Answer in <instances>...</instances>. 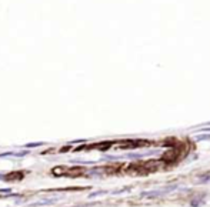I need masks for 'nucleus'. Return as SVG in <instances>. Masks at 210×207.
<instances>
[{
	"label": "nucleus",
	"mask_w": 210,
	"mask_h": 207,
	"mask_svg": "<svg viewBox=\"0 0 210 207\" xmlns=\"http://www.w3.org/2000/svg\"><path fill=\"white\" fill-rule=\"evenodd\" d=\"M171 190H176V186H171V187H167V188H159V190L145 191V193H142V197H146V199H157V197L163 196V194L170 193Z\"/></svg>",
	"instance_id": "obj_1"
},
{
	"label": "nucleus",
	"mask_w": 210,
	"mask_h": 207,
	"mask_svg": "<svg viewBox=\"0 0 210 207\" xmlns=\"http://www.w3.org/2000/svg\"><path fill=\"white\" fill-rule=\"evenodd\" d=\"M204 204V199L203 196H199V197H193L190 201V206L191 207H200Z\"/></svg>",
	"instance_id": "obj_2"
},
{
	"label": "nucleus",
	"mask_w": 210,
	"mask_h": 207,
	"mask_svg": "<svg viewBox=\"0 0 210 207\" xmlns=\"http://www.w3.org/2000/svg\"><path fill=\"white\" fill-rule=\"evenodd\" d=\"M206 181H210V173L202 174L200 177H199V183H206Z\"/></svg>",
	"instance_id": "obj_3"
},
{
	"label": "nucleus",
	"mask_w": 210,
	"mask_h": 207,
	"mask_svg": "<svg viewBox=\"0 0 210 207\" xmlns=\"http://www.w3.org/2000/svg\"><path fill=\"white\" fill-rule=\"evenodd\" d=\"M197 142H202V140H210V134H199L196 136Z\"/></svg>",
	"instance_id": "obj_4"
},
{
	"label": "nucleus",
	"mask_w": 210,
	"mask_h": 207,
	"mask_svg": "<svg viewBox=\"0 0 210 207\" xmlns=\"http://www.w3.org/2000/svg\"><path fill=\"white\" fill-rule=\"evenodd\" d=\"M204 130H207V131H210V129H204Z\"/></svg>",
	"instance_id": "obj_5"
},
{
	"label": "nucleus",
	"mask_w": 210,
	"mask_h": 207,
	"mask_svg": "<svg viewBox=\"0 0 210 207\" xmlns=\"http://www.w3.org/2000/svg\"><path fill=\"white\" fill-rule=\"evenodd\" d=\"M209 124H210V123H209Z\"/></svg>",
	"instance_id": "obj_6"
}]
</instances>
